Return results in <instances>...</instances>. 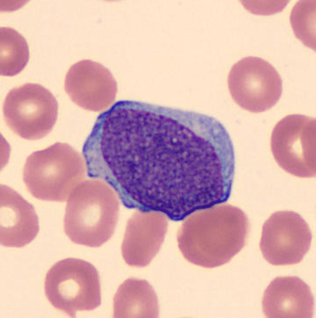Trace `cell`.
<instances>
[{
    "mask_svg": "<svg viewBox=\"0 0 316 318\" xmlns=\"http://www.w3.org/2000/svg\"><path fill=\"white\" fill-rule=\"evenodd\" d=\"M316 121L301 114L288 115L275 126L271 139L274 158L288 173L300 178L316 175Z\"/></svg>",
    "mask_w": 316,
    "mask_h": 318,
    "instance_id": "4",
    "label": "cell"
},
{
    "mask_svg": "<svg viewBox=\"0 0 316 318\" xmlns=\"http://www.w3.org/2000/svg\"><path fill=\"white\" fill-rule=\"evenodd\" d=\"M227 82L233 100L251 112L270 109L282 93L279 73L268 61L259 57H246L235 63L229 71Z\"/></svg>",
    "mask_w": 316,
    "mask_h": 318,
    "instance_id": "5",
    "label": "cell"
},
{
    "mask_svg": "<svg viewBox=\"0 0 316 318\" xmlns=\"http://www.w3.org/2000/svg\"><path fill=\"white\" fill-rule=\"evenodd\" d=\"M312 239L309 227L299 214L277 211L263 224L260 248L264 258L272 265L295 264L309 251Z\"/></svg>",
    "mask_w": 316,
    "mask_h": 318,
    "instance_id": "7",
    "label": "cell"
},
{
    "mask_svg": "<svg viewBox=\"0 0 316 318\" xmlns=\"http://www.w3.org/2000/svg\"><path fill=\"white\" fill-rule=\"evenodd\" d=\"M64 88L77 105L95 112L110 106L117 91L116 82L110 70L90 60L79 61L70 67L65 76Z\"/></svg>",
    "mask_w": 316,
    "mask_h": 318,
    "instance_id": "8",
    "label": "cell"
},
{
    "mask_svg": "<svg viewBox=\"0 0 316 318\" xmlns=\"http://www.w3.org/2000/svg\"><path fill=\"white\" fill-rule=\"evenodd\" d=\"M58 105L47 89L37 84L27 83L7 93L3 106L7 125L15 134L28 140L48 135L57 120Z\"/></svg>",
    "mask_w": 316,
    "mask_h": 318,
    "instance_id": "3",
    "label": "cell"
},
{
    "mask_svg": "<svg viewBox=\"0 0 316 318\" xmlns=\"http://www.w3.org/2000/svg\"><path fill=\"white\" fill-rule=\"evenodd\" d=\"M262 306L267 318H311L314 299L309 286L299 278L277 277L265 289Z\"/></svg>",
    "mask_w": 316,
    "mask_h": 318,
    "instance_id": "10",
    "label": "cell"
},
{
    "mask_svg": "<svg viewBox=\"0 0 316 318\" xmlns=\"http://www.w3.org/2000/svg\"><path fill=\"white\" fill-rule=\"evenodd\" d=\"M64 219L65 234L73 243L100 247L112 236L118 220V198L109 189L83 187L71 193Z\"/></svg>",
    "mask_w": 316,
    "mask_h": 318,
    "instance_id": "1",
    "label": "cell"
},
{
    "mask_svg": "<svg viewBox=\"0 0 316 318\" xmlns=\"http://www.w3.org/2000/svg\"><path fill=\"white\" fill-rule=\"evenodd\" d=\"M266 2L265 4L264 5L262 2H255L253 3L254 7L251 8L249 9L251 12L253 13L258 14L267 15L273 14L277 12L282 11L287 5L289 1H282L281 2V1L278 2L277 1H274L273 2V1L270 2Z\"/></svg>",
    "mask_w": 316,
    "mask_h": 318,
    "instance_id": "14",
    "label": "cell"
},
{
    "mask_svg": "<svg viewBox=\"0 0 316 318\" xmlns=\"http://www.w3.org/2000/svg\"><path fill=\"white\" fill-rule=\"evenodd\" d=\"M44 290L50 304L72 318L78 311L94 310L101 303L98 272L80 259L66 258L54 264L46 275Z\"/></svg>",
    "mask_w": 316,
    "mask_h": 318,
    "instance_id": "2",
    "label": "cell"
},
{
    "mask_svg": "<svg viewBox=\"0 0 316 318\" xmlns=\"http://www.w3.org/2000/svg\"><path fill=\"white\" fill-rule=\"evenodd\" d=\"M71 149L66 144L56 143L29 156L22 177L27 189L35 198L63 202L71 193Z\"/></svg>",
    "mask_w": 316,
    "mask_h": 318,
    "instance_id": "6",
    "label": "cell"
},
{
    "mask_svg": "<svg viewBox=\"0 0 316 318\" xmlns=\"http://www.w3.org/2000/svg\"><path fill=\"white\" fill-rule=\"evenodd\" d=\"M29 52L24 38L15 29L1 27L0 29V73L12 76L20 73L29 61Z\"/></svg>",
    "mask_w": 316,
    "mask_h": 318,
    "instance_id": "12",
    "label": "cell"
},
{
    "mask_svg": "<svg viewBox=\"0 0 316 318\" xmlns=\"http://www.w3.org/2000/svg\"><path fill=\"white\" fill-rule=\"evenodd\" d=\"M39 230L33 206L12 188L2 185L0 194V243L19 248L29 244Z\"/></svg>",
    "mask_w": 316,
    "mask_h": 318,
    "instance_id": "9",
    "label": "cell"
},
{
    "mask_svg": "<svg viewBox=\"0 0 316 318\" xmlns=\"http://www.w3.org/2000/svg\"><path fill=\"white\" fill-rule=\"evenodd\" d=\"M316 0H300L294 5L290 21L296 37L316 50Z\"/></svg>",
    "mask_w": 316,
    "mask_h": 318,
    "instance_id": "13",
    "label": "cell"
},
{
    "mask_svg": "<svg viewBox=\"0 0 316 318\" xmlns=\"http://www.w3.org/2000/svg\"><path fill=\"white\" fill-rule=\"evenodd\" d=\"M113 318H157L159 307L157 294L147 280H125L113 298Z\"/></svg>",
    "mask_w": 316,
    "mask_h": 318,
    "instance_id": "11",
    "label": "cell"
}]
</instances>
